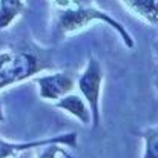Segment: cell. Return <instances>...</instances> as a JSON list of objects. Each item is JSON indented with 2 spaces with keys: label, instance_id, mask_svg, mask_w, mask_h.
<instances>
[{
  "label": "cell",
  "instance_id": "10",
  "mask_svg": "<svg viewBox=\"0 0 158 158\" xmlns=\"http://www.w3.org/2000/svg\"><path fill=\"white\" fill-rule=\"evenodd\" d=\"M58 155H63L66 158H72L66 149H63L60 144H51V146H46V148H42L40 154L37 158H58Z\"/></svg>",
  "mask_w": 158,
  "mask_h": 158
},
{
  "label": "cell",
  "instance_id": "1",
  "mask_svg": "<svg viewBox=\"0 0 158 158\" xmlns=\"http://www.w3.org/2000/svg\"><path fill=\"white\" fill-rule=\"evenodd\" d=\"M94 22H103L109 28L115 29L126 48L132 49L135 46L134 37L126 29V26H123L117 19H114L106 11H102L95 6H91V5H85L83 2H77V6L66 8L58 15L57 26H58V31L61 35H69V34H74V32L85 29L88 25H91Z\"/></svg>",
  "mask_w": 158,
  "mask_h": 158
},
{
  "label": "cell",
  "instance_id": "3",
  "mask_svg": "<svg viewBox=\"0 0 158 158\" xmlns=\"http://www.w3.org/2000/svg\"><path fill=\"white\" fill-rule=\"evenodd\" d=\"M46 66L42 64V60L31 51H20L14 55L12 61L0 69V89H5L11 85H15L22 80L32 77Z\"/></svg>",
  "mask_w": 158,
  "mask_h": 158
},
{
  "label": "cell",
  "instance_id": "7",
  "mask_svg": "<svg viewBox=\"0 0 158 158\" xmlns=\"http://www.w3.org/2000/svg\"><path fill=\"white\" fill-rule=\"evenodd\" d=\"M126 9L146 22L148 25L158 26V0H120Z\"/></svg>",
  "mask_w": 158,
  "mask_h": 158
},
{
  "label": "cell",
  "instance_id": "5",
  "mask_svg": "<svg viewBox=\"0 0 158 158\" xmlns=\"http://www.w3.org/2000/svg\"><path fill=\"white\" fill-rule=\"evenodd\" d=\"M34 81L39 86L40 98L46 102H58L60 98L72 94V89L77 86V80L66 72H54L49 75L35 77Z\"/></svg>",
  "mask_w": 158,
  "mask_h": 158
},
{
  "label": "cell",
  "instance_id": "6",
  "mask_svg": "<svg viewBox=\"0 0 158 158\" xmlns=\"http://www.w3.org/2000/svg\"><path fill=\"white\" fill-rule=\"evenodd\" d=\"M55 107L61 109L63 112L69 114L75 120H78L83 126H92V114L88 103L80 94H68L66 97L60 98L57 103H54Z\"/></svg>",
  "mask_w": 158,
  "mask_h": 158
},
{
  "label": "cell",
  "instance_id": "12",
  "mask_svg": "<svg viewBox=\"0 0 158 158\" xmlns=\"http://www.w3.org/2000/svg\"><path fill=\"white\" fill-rule=\"evenodd\" d=\"M54 2H55V3L58 5V6H63V8L66 9V8L72 6V3H74L75 0H54Z\"/></svg>",
  "mask_w": 158,
  "mask_h": 158
},
{
  "label": "cell",
  "instance_id": "8",
  "mask_svg": "<svg viewBox=\"0 0 158 158\" xmlns=\"http://www.w3.org/2000/svg\"><path fill=\"white\" fill-rule=\"evenodd\" d=\"M23 9L22 0H0V29H6Z\"/></svg>",
  "mask_w": 158,
  "mask_h": 158
},
{
  "label": "cell",
  "instance_id": "9",
  "mask_svg": "<svg viewBox=\"0 0 158 158\" xmlns=\"http://www.w3.org/2000/svg\"><path fill=\"white\" fill-rule=\"evenodd\" d=\"M141 138L144 143L141 158H158V126L144 129L141 132Z\"/></svg>",
  "mask_w": 158,
  "mask_h": 158
},
{
  "label": "cell",
  "instance_id": "4",
  "mask_svg": "<svg viewBox=\"0 0 158 158\" xmlns=\"http://www.w3.org/2000/svg\"><path fill=\"white\" fill-rule=\"evenodd\" d=\"M77 143L78 141H77L75 132L60 134V135L48 137V138H43V140H34V141H25V143H14V141H8V140L0 137V158H12L17 157L22 152H26V151H31V149L46 148V146H51V144H60V146H66L69 149H75Z\"/></svg>",
  "mask_w": 158,
  "mask_h": 158
},
{
  "label": "cell",
  "instance_id": "13",
  "mask_svg": "<svg viewBox=\"0 0 158 158\" xmlns=\"http://www.w3.org/2000/svg\"><path fill=\"white\" fill-rule=\"evenodd\" d=\"M154 54H155V58H157V61H158V39H157V42H155V45H154Z\"/></svg>",
  "mask_w": 158,
  "mask_h": 158
},
{
  "label": "cell",
  "instance_id": "11",
  "mask_svg": "<svg viewBox=\"0 0 158 158\" xmlns=\"http://www.w3.org/2000/svg\"><path fill=\"white\" fill-rule=\"evenodd\" d=\"M14 52H0V69H3L6 64H9L14 58Z\"/></svg>",
  "mask_w": 158,
  "mask_h": 158
},
{
  "label": "cell",
  "instance_id": "14",
  "mask_svg": "<svg viewBox=\"0 0 158 158\" xmlns=\"http://www.w3.org/2000/svg\"><path fill=\"white\" fill-rule=\"evenodd\" d=\"M5 120V115H3V105L0 103V121H3Z\"/></svg>",
  "mask_w": 158,
  "mask_h": 158
},
{
  "label": "cell",
  "instance_id": "15",
  "mask_svg": "<svg viewBox=\"0 0 158 158\" xmlns=\"http://www.w3.org/2000/svg\"><path fill=\"white\" fill-rule=\"evenodd\" d=\"M154 85H155V89H157V92H158V75H157V78H155V81H154Z\"/></svg>",
  "mask_w": 158,
  "mask_h": 158
},
{
  "label": "cell",
  "instance_id": "2",
  "mask_svg": "<svg viewBox=\"0 0 158 158\" xmlns=\"http://www.w3.org/2000/svg\"><path fill=\"white\" fill-rule=\"evenodd\" d=\"M103 83H105V71H103L102 63L95 57H89L83 72L77 78V89L91 109L92 129H97L102 123Z\"/></svg>",
  "mask_w": 158,
  "mask_h": 158
}]
</instances>
